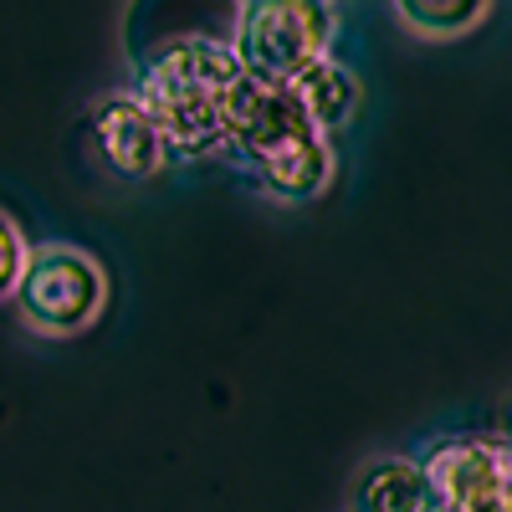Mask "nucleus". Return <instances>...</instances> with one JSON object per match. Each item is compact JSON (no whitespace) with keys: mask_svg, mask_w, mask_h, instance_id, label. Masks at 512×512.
<instances>
[{"mask_svg":"<svg viewBox=\"0 0 512 512\" xmlns=\"http://www.w3.org/2000/svg\"><path fill=\"white\" fill-rule=\"evenodd\" d=\"M492 11V0H395V16L405 31L431 36V41H451L466 36L472 26H482Z\"/></svg>","mask_w":512,"mask_h":512,"instance_id":"1a4fd4ad","label":"nucleus"},{"mask_svg":"<svg viewBox=\"0 0 512 512\" xmlns=\"http://www.w3.org/2000/svg\"><path fill=\"white\" fill-rule=\"evenodd\" d=\"M221 149L246 159L272 200L303 205L333 180V149L297 103L292 82L236 72L221 108Z\"/></svg>","mask_w":512,"mask_h":512,"instance_id":"f257e3e1","label":"nucleus"},{"mask_svg":"<svg viewBox=\"0 0 512 512\" xmlns=\"http://www.w3.org/2000/svg\"><path fill=\"white\" fill-rule=\"evenodd\" d=\"M11 303L26 328L47 333V338H67V333H82L103 313L108 277L98 267V256H88L82 246L52 241V246L26 251V267H21Z\"/></svg>","mask_w":512,"mask_h":512,"instance_id":"20e7f679","label":"nucleus"},{"mask_svg":"<svg viewBox=\"0 0 512 512\" xmlns=\"http://www.w3.org/2000/svg\"><path fill=\"white\" fill-rule=\"evenodd\" d=\"M292 93H297V103H303V113L313 118V128L323 139L338 134V128L359 113V77L344 62H333V57L313 62L303 77L292 82Z\"/></svg>","mask_w":512,"mask_h":512,"instance_id":"6e6552de","label":"nucleus"},{"mask_svg":"<svg viewBox=\"0 0 512 512\" xmlns=\"http://www.w3.org/2000/svg\"><path fill=\"white\" fill-rule=\"evenodd\" d=\"M441 512H512V441L451 436L420 461Z\"/></svg>","mask_w":512,"mask_h":512,"instance_id":"39448f33","label":"nucleus"},{"mask_svg":"<svg viewBox=\"0 0 512 512\" xmlns=\"http://www.w3.org/2000/svg\"><path fill=\"white\" fill-rule=\"evenodd\" d=\"M26 236H21V226L0 210V303L16 292V282H21V267H26Z\"/></svg>","mask_w":512,"mask_h":512,"instance_id":"9d476101","label":"nucleus"},{"mask_svg":"<svg viewBox=\"0 0 512 512\" xmlns=\"http://www.w3.org/2000/svg\"><path fill=\"white\" fill-rule=\"evenodd\" d=\"M502 441H512V431H507V436H502Z\"/></svg>","mask_w":512,"mask_h":512,"instance_id":"9b49d317","label":"nucleus"},{"mask_svg":"<svg viewBox=\"0 0 512 512\" xmlns=\"http://www.w3.org/2000/svg\"><path fill=\"white\" fill-rule=\"evenodd\" d=\"M88 128H93V144H98L103 164L113 169V175H123V180H149V175H159L164 159H169L159 128L134 103V93L98 98L93 113H88Z\"/></svg>","mask_w":512,"mask_h":512,"instance_id":"423d86ee","label":"nucleus"},{"mask_svg":"<svg viewBox=\"0 0 512 512\" xmlns=\"http://www.w3.org/2000/svg\"><path fill=\"white\" fill-rule=\"evenodd\" d=\"M333 0H241L231 26V57L267 82H297L333 47Z\"/></svg>","mask_w":512,"mask_h":512,"instance_id":"7ed1b4c3","label":"nucleus"},{"mask_svg":"<svg viewBox=\"0 0 512 512\" xmlns=\"http://www.w3.org/2000/svg\"><path fill=\"white\" fill-rule=\"evenodd\" d=\"M236 72L241 62L231 57L226 41L180 36V41L154 47L139 62L134 103L149 113L169 154L200 159V154L221 149V108H226V88L236 82Z\"/></svg>","mask_w":512,"mask_h":512,"instance_id":"f03ea898","label":"nucleus"},{"mask_svg":"<svg viewBox=\"0 0 512 512\" xmlns=\"http://www.w3.org/2000/svg\"><path fill=\"white\" fill-rule=\"evenodd\" d=\"M354 512H441L431 482H425L420 461L410 456H384L369 461L354 482Z\"/></svg>","mask_w":512,"mask_h":512,"instance_id":"0eeeda50","label":"nucleus"}]
</instances>
